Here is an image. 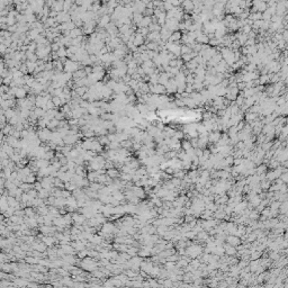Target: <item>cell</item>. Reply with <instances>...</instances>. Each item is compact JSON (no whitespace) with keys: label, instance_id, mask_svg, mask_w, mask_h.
Here are the masks:
<instances>
[{"label":"cell","instance_id":"277c9868","mask_svg":"<svg viewBox=\"0 0 288 288\" xmlns=\"http://www.w3.org/2000/svg\"><path fill=\"white\" fill-rule=\"evenodd\" d=\"M180 6H182V11L184 12H193L194 11V3L191 2V1H185V2H181V5Z\"/></svg>","mask_w":288,"mask_h":288},{"label":"cell","instance_id":"30bf717a","mask_svg":"<svg viewBox=\"0 0 288 288\" xmlns=\"http://www.w3.org/2000/svg\"><path fill=\"white\" fill-rule=\"evenodd\" d=\"M232 245H234V244H239V239H237V237H228V240H227Z\"/></svg>","mask_w":288,"mask_h":288},{"label":"cell","instance_id":"9c48e42d","mask_svg":"<svg viewBox=\"0 0 288 288\" xmlns=\"http://www.w3.org/2000/svg\"><path fill=\"white\" fill-rule=\"evenodd\" d=\"M142 19H143V15H142V14H136V12L134 14V23H135L136 25H139Z\"/></svg>","mask_w":288,"mask_h":288},{"label":"cell","instance_id":"8992f818","mask_svg":"<svg viewBox=\"0 0 288 288\" xmlns=\"http://www.w3.org/2000/svg\"><path fill=\"white\" fill-rule=\"evenodd\" d=\"M196 41L198 42V44H203V45H204V44H207V43H208L209 38H208V36H207L206 34L203 33L202 35H199V36L196 38Z\"/></svg>","mask_w":288,"mask_h":288},{"label":"cell","instance_id":"5b68a950","mask_svg":"<svg viewBox=\"0 0 288 288\" xmlns=\"http://www.w3.org/2000/svg\"><path fill=\"white\" fill-rule=\"evenodd\" d=\"M181 36H182V34H181V32L180 31L173 32V33L171 34V36H170V38H169V41L168 42H171V43H179L180 40H181Z\"/></svg>","mask_w":288,"mask_h":288},{"label":"cell","instance_id":"8fae6325","mask_svg":"<svg viewBox=\"0 0 288 288\" xmlns=\"http://www.w3.org/2000/svg\"><path fill=\"white\" fill-rule=\"evenodd\" d=\"M281 179H283V181H284V182H286V181H287V175H286V173H284L283 177H281Z\"/></svg>","mask_w":288,"mask_h":288},{"label":"cell","instance_id":"6da1fadb","mask_svg":"<svg viewBox=\"0 0 288 288\" xmlns=\"http://www.w3.org/2000/svg\"><path fill=\"white\" fill-rule=\"evenodd\" d=\"M252 6H253V9L250 12H260V14H262V12H265L267 10L268 8L267 2H265V1H254V2H252Z\"/></svg>","mask_w":288,"mask_h":288},{"label":"cell","instance_id":"7a4b0ae2","mask_svg":"<svg viewBox=\"0 0 288 288\" xmlns=\"http://www.w3.org/2000/svg\"><path fill=\"white\" fill-rule=\"evenodd\" d=\"M165 91H168V93H176V91H177V83H176L175 79L171 78V79L167 82V84L165 86Z\"/></svg>","mask_w":288,"mask_h":288},{"label":"cell","instance_id":"ba28073f","mask_svg":"<svg viewBox=\"0 0 288 288\" xmlns=\"http://www.w3.org/2000/svg\"><path fill=\"white\" fill-rule=\"evenodd\" d=\"M193 50L190 49V46H188V45H181V55H184V54H189V53H191Z\"/></svg>","mask_w":288,"mask_h":288},{"label":"cell","instance_id":"52a82bcc","mask_svg":"<svg viewBox=\"0 0 288 288\" xmlns=\"http://www.w3.org/2000/svg\"><path fill=\"white\" fill-rule=\"evenodd\" d=\"M181 149L185 151V152H187V151H189L190 149H193L191 147V144H190V142H189V140H187V141H184L182 143H181Z\"/></svg>","mask_w":288,"mask_h":288},{"label":"cell","instance_id":"3957f363","mask_svg":"<svg viewBox=\"0 0 288 288\" xmlns=\"http://www.w3.org/2000/svg\"><path fill=\"white\" fill-rule=\"evenodd\" d=\"M219 139H221V132H218V131L211 132L208 134V142H211V143L216 144L219 141Z\"/></svg>","mask_w":288,"mask_h":288}]
</instances>
